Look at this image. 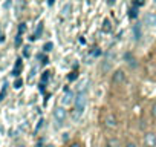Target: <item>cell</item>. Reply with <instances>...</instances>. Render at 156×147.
Masks as SVG:
<instances>
[{
    "instance_id": "1",
    "label": "cell",
    "mask_w": 156,
    "mask_h": 147,
    "mask_svg": "<svg viewBox=\"0 0 156 147\" xmlns=\"http://www.w3.org/2000/svg\"><path fill=\"white\" fill-rule=\"evenodd\" d=\"M86 109V94L84 92H78L76 97H75V112L78 113H83Z\"/></svg>"
},
{
    "instance_id": "2",
    "label": "cell",
    "mask_w": 156,
    "mask_h": 147,
    "mask_svg": "<svg viewBox=\"0 0 156 147\" xmlns=\"http://www.w3.org/2000/svg\"><path fill=\"white\" fill-rule=\"evenodd\" d=\"M66 117H67V113H66V110L63 107H57L54 110V118L57 121V126H61V123L66 120Z\"/></svg>"
},
{
    "instance_id": "3",
    "label": "cell",
    "mask_w": 156,
    "mask_h": 147,
    "mask_svg": "<svg viewBox=\"0 0 156 147\" xmlns=\"http://www.w3.org/2000/svg\"><path fill=\"white\" fill-rule=\"evenodd\" d=\"M144 145L145 147H156V135L148 132L144 135Z\"/></svg>"
},
{
    "instance_id": "4",
    "label": "cell",
    "mask_w": 156,
    "mask_h": 147,
    "mask_svg": "<svg viewBox=\"0 0 156 147\" xmlns=\"http://www.w3.org/2000/svg\"><path fill=\"white\" fill-rule=\"evenodd\" d=\"M104 123H106V126L109 129H116L118 127V121H116V117L115 115H107L106 120H104Z\"/></svg>"
},
{
    "instance_id": "5",
    "label": "cell",
    "mask_w": 156,
    "mask_h": 147,
    "mask_svg": "<svg viewBox=\"0 0 156 147\" xmlns=\"http://www.w3.org/2000/svg\"><path fill=\"white\" fill-rule=\"evenodd\" d=\"M124 78H126V75H124V72H122V70H115L113 77H112L113 83H116V84H118V83H122Z\"/></svg>"
},
{
    "instance_id": "6",
    "label": "cell",
    "mask_w": 156,
    "mask_h": 147,
    "mask_svg": "<svg viewBox=\"0 0 156 147\" xmlns=\"http://www.w3.org/2000/svg\"><path fill=\"white\" fill-rule=\"evenodd\" d=\"M144 22H145L147 26H156V16L154 14H145Z\"/></svg>"
},
{
    "instance_id": "7",
    "label": "cell",
    "mask_w": 156,
    "mask_h": 147,
    "mask_svg": "<svg viewBox=\"0 0 156 147\" xmlns=\"http://www.w3.org/2000/svg\"><path fill=\"white\" fill-rule=\"evenodd\" d=\"M106 147H119V139L116 138H109L106 142Z\"/></svg>"
},
{
    "instance_id": "8",
    "label": "cell",
    "mask_w": 156,
    "mask_h": 147,
    "mask_svg": "<svg viewBox=\"0 0 156 147\" xmlns=\"http://www.w3.org/2000/svg\"><path fill=\"white\" fill-rule=\"evenodd\" d=\"M103 31H104V32H110V31H112V23H110V20L106 19V20L103 22Z\"/></svg>"
},
{
    "instance_id": "9",
    "label": "cell",
    "mask_w": 156,
    "mask_h": 147,
    "mask_svg": "<svg viewBox=\"0 0 156 147\" xmlns=\"http://www.w3.org/2000/svg\"><path fill=\"white\" fill-rule=\"evenodd\" d=\"M133 34H135V40H139V37H141V29H139V25H135V26H133Z\"/></svg>"
},
{
    "instance_id": "10",
    "label": "cell",
    "mask_w": 156,
    "mask_h": 147,
    "mask_svg": "<svg viewBox=\"0 0 156 147\" xmlns=\"http://www.w3.org/2000/svg\"><path fill=\"white\" fill-rule=\"evenodd\" d=\"M126 60L129 61V64H130L132 67H135V66H136V61H135V58H133V57H130V54H126Z\"/></svg>"
},
{
    "instance_id": "11",
    "label": "cell",
    "mask_w": 156,
    "mask_h": 147,
    "mask_svg": "<svg viewBox=\"0 0 156 147\" xmlns=\"http://www.w3.org/2000/svg\"><path fill=\"white\" fill-rule=\"evenodd\" d=\"M136 16H138V9H136V8H130L129 17H130V19H136Z\"/></svg>"
},
{
    "instance_id": "12",
    "label": "cell",
    "mask_w": 156,
    "mask_h": 147,
    "mask_svg": "<svg viewBox=\"0 0 156 147\" xmlns=\"http://www.w3.org/2000/svg\"><path fill=\"white\" fill-rule=\"evenodd\" d=\"M72 97H73V95H72V92H69V91H67V92H66V95H64V98H63V103H64V104H67V103L70 101L69 98H72Z\"/></svg>"
},
{
    "instance_id": "13",
    "label": "cell",
    "mask_w": 156,
    "mask_h": 147,
    "mask_svg": "<svg viewBox=\"0 0 156 147\" xmlns=\"http://www.w3.org/2000/svg\"><path fill=\"white\" fill-rule=\"evenodd\" d=\"M22 86H23V80H20V78H17V80L14 81V88H16V89H20Z\"/></svg>"
},
{
    "instance_id": "14",
    "label": "cell",
    "mask_w": 156,
    "mask_h": 147,
    "mask_svg": "<svg viewBox=\"0 0 156 147\" xmlns=\"http://www.w3.org/2000/svg\"><path fill=\"white\" fill-rule=\"evenodd\" d=\"M69 9H70V5L67 3V5L63 8V11H61V13H63V16H67V14H69Z\"/></svg>"
},
{
    "instance_id": "15",
    "label": "cell",
    "mask_w": 156,
    "mask_h": 147,
    "mask_svg": "<svg viewBox=\"0 0 156 147\" xmlns=\"http://www.w3.org/2000/svg\"><path fill=\"white\" fill-rule=\"evenodd\" d=\"M76 77H78V74H76V72H72V74H70V75H69L67 78H69V81H73Z\"/></svg>"
},
{
    "instance_id": "16",
    "label": "cell",
    "mask_w": 156,
    "mask_h": 147,
    "mask_svg": "<svg viewBox=\"0 0 156 147\" xmlns=\"http://www.w3.org/2000/svg\"><path fill=\"white\" fill-rule=\"evenodd\" d=\"M25 31H26V25H25V23H22V25L19 26V34H23Z\"/></svg>"
},
{
    "instance_id": "17",
    "label": "cell",
    "mask_w": 156,
    "mask_h": 147,
    "mask_svg": "<svg viewBox=\"0 0 156 147\" xmlns=\"http://www.w3.org/2000/svg\"><path fill=\"white\" fill-rule=\"evenodd\" d=\"M145 3V0H135V6H142Z\"/></svg>"
},
{
    "instance_id": "18",
    "label": "cell",
    "mask_w": 156,
    "mask_h": 147,
    "mask_svg": "<svg viewBox=\"0 0 156 147\" xmlns=\"http://www.w3.org/2000/svg\"><path fill=\"white\" fill-rule=\"evenodd\" d=\"M12 75H14V77H19V75H20V69H19V67H16V69L12 70Z\"/></svg>"
},
{
    "instance_id": "19",
    "label": "cell",
    "mask_w": 156,
    "mask_h": 147,
    "mask_svg": "<svg viewBox=\"0 0 156 147\" xmlns=\"http://www.w3.org/2000/svg\"><path fill=\"white\" fill-rule=\"evenodd\" d=\"M48 78H49V72H44L41 77V81H48Z\"/></svg>"
},
{
    "instance_id": "20",
    "label": "cell",
    "mask_w": 156,
    "mask_h": 147,
    "mask_svg": "<svg viewBox=\"0 0 156 147\" xmlns=\"http://www.w3.org/2000/svg\"><path fill=\"white\" fill-rule=\"evenodd\" d=\"M5 94H6V88L3 86V91H2V92H0V101H2V100H3V97H5Z\"/></svg>"
},
{
    "instance_id": "21",
    "label": "cell",
    "mask_w": 156,
    "mask_h": 147,
    "mask_svg": "<svg viewBox=\"0 0 156 147\" xmlns=\"http://www.w3.org/2000/svg\"><path fill=\"white\" fill-rule=\"evenodd\" d=\"M43 49H44V51H51V49H52V43H46Z\"/></svg>"
},
{
    "instance_id": "22",
    "label": "cell",
    "mask_w": 156,
    "mask_h": 147,
    "mask_svg": "<svg viewBox=\"0 0 156 147\" xmlns=\"http://www.w3.org/2000/svg\"><path fill=\"white\" fill-rule=\"evenodd\" d=\"M20 43H22V38H20V35H17V38H16V46H20Z\"/></svg>"
},
{
    "instance_id": "23",
    "label": "cell",
    "mask_w": 156,
    "mask_h": 147,
    "mask_svg": "<svg viewBox=\"0 0 156 147\" xmlns=\"http://www.w3.org/2000/svg\"><path fill=\"white\" fill-rule=\"evenodd\" d=\"M69 147H83V145H81L80 142H73V144H70Z\"/></svg>"
},
{
    "instance_id": "24",
    "label": "cell",
    "mask_w": 156,
    "mask_h": 147,
    "mask_svg": "<svg viewBox=\"0 0 156 147\" xmlns=\"http://www.w3.org/2000/svg\"><path fill=\"white\" fill-rule=\"evenodd\" d=\"M151 112H153V117L156 118V103L153 104V109H151Z\"/></svg>"
},
{
    "instance_id": "25",
    "label": "cell",
    "mask_w": 156,
    "mask_h": 147,
    "mask_svg": "<svg viewBox=\"0 0 156 147\" xmlns=\"http://www.w3.org/2000/svg\"><path fill=\"white\" fill-rule=\"evenodd\" d=\"M23 54H25V57H28V55H29V48H25Z\"/></svg>"
},
{
    "instance_id": "26",
    "label": "cell",
    "mask_w": 156,
    "mask_h": 147,
    "mask_svg": "<svg viewBox=\"0 0 156 147\" xmlns=\"http://www.w3.org/2000/svg\"><path fill=\"white\" fill-rule=\"evenodd\" d=\"M92 54H94V55H100V49H98V48H95V51H94Z\"/></svg>"
},
{
    "instance_id": "27",
    "label": "cell",
    "mask_w": 156,
    "mask_h": 147,
    "mask_svg": "<svg viewBox=\"0 0 156 147\" xmlns=\"http://www.w3.org/2000/svg\"><path fill=\"white\" fill-rule=\"evenodd\" d=\"M3 41H5V35L0 34V43H3Z\"/></svg>"
},
{
    "instance_id": "28",
    "label": "cell",
    "mask_w": 156,
    "mask_h": 147,
    "mask_svg": "<svg viewBox=\"0 0 156 147\" xmlns=\"http://www.w3.org/2000/svg\"><path fill=\"white\" fill-rule=\"evenodd\" d=\"M126 147H136L133 142H129V144H126Z\"/></svg>"
},
{
    "instance_id": "29",
    "label": "cell",
    "mask_w": 156,
    "mask_h": 147,
    "mask_svg": "<svg viewBox=\"0 0 156 147\" xmlns=\"http://www.w3.org/2000/svg\"><path fill=\"white\" fill-rule=\"evenodd\" d=\"M54 3V0H49V5H52Z\"/></svg>"
},
{
    "instance_id": "30",
    "label": "cell",
    "mask_w": 156,
    "mask_h": 147,
    "mask_svg": "<svg viewBox=\"0 0 156 147\" xmlns=\"http://www.w3.org/2000/svg\"><path fill=\"white\" fill-rule=\"evenodd\" d=\"M48 147H52V145H48Z\"/></svg>"
},
{
    "instance_id": "31",
    "label": "cell",
    "mask_w": 156,
    "mask_h": 147,
    "mask_svg": "<svg viewBox=\"0 0 156 147\" xmlns=\"http://www.w3.org/2000/svg\"><path fill=\"white\" fill-rule=\"evenodd\" d=\"M154 3H156V0H154Z\"/></svg>"
}]
</instances>
